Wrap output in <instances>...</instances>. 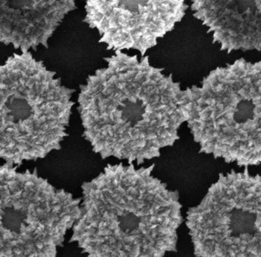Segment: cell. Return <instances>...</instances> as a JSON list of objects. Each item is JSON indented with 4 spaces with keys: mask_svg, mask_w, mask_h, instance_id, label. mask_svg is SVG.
<instances>
[{
    "mask_svg": "<svg viewBox=\"0 0 261 257\" xmlns=\"http://www.w3.org/2000/svg\"><path fill=\"white\" fill-rule=\"evenodd\" d=\"M155 164H108L82 185L70 243L89 257H161L177 252L180 195L152 174Z\"/></svg>",
    "mask_w": 261,
    "mask_h": 257,
    "instance_id": "cell-2",
    "label": "cell"
},
{
    "mask_svg": "<svg viewBox=\"0 0 261 257\" xmlns=\"http://www.w3.org/2000/svg\"><path fill=\"white\" fill-rule=\"evenodd\" d=\"M186 224L196 256L261 257V174H220Z\"/></svg>",
    "mask_w": 261,
    "mask_h": 257,
    "instance_id": "cell-6",
    "label": "cell"
},
{
    "mask_svg": "<svg viewBox=\"0 0 261 257\" xmlns=\"http://www.w3.org/2000/svg\"><path fill=\"white\" fill-rule=\"evenodd\" d=\"M76 0H0V43L21 52L47 48Z\"/></svg>",
    "mask_w": 261,
    "mask_h": 257,
    "instance_id": "cell-8",
    "label": "cell"
},
{
    "mask_svg": "<svg viewBox=\"0 0 261 257\" xmlns=\"http://www.w3.org/2000/svg\"><path fill=\"white\" fill-rule=\"evenodd\" d=\"M191 7L220 50L261 51V0H192Z\"/></svg>",
    "mask_w": 261,
    "mask_h": 257,
    "instance_id": "cell-9",
    "label": "cell"
},
{
    "mask_svg": "<svg viewBox=\"0 0 261 257\" xmlns=\"http://www.w3.org/2000/svg\"><path fill=\"white\" fill-rule=\"evenodd\" d=\"M104 60L107 66L80 85L82 136L102 160L140 165L161 157L180 139L186 123L181 83L151 65L146 56L139 60L116 52Z\"/></svg>",
    "mask_w": 261,
    "mask_h": 257,
    "instance_id": "cell-1",
    "label": "cell"
},
{
    "mask_svg": "<svg viewBox=\"0 0 261 257\" xmlns=\"http://www.w3.org/2000/svg\"><path fill=\"white\" fill-rule=\"evenodd\" d=\"M83 21L108 50H137L142 57L181 21L186 0H84Z\"/></svg>",
    "mask_w": 261,
    "mask_h": 257,
    "instance_id": "cell-7",
    "label": "cell"
},
{
    "mask_svg": "<svg viewBox=\"0 0 261 257\" xmlns=\"http://www.w3.org/2000/svg\"><path fill=\"white\" fill-rule=\"evenodd\" d=\"M0 164V257H54L81 213L79 198L37 170Z\"/></svg>",
    "mask_w": 261,
    "mask_h": 257,
    "instance_id": "cell-5",
    "label": "cell"
},
{
    "mask_svg": "<svg viewBox=\"0 0 261 257\" xmlns=\"http://www.w3.org/2000/svg\"><path fill=\"white\" fill-rule=\"evenodd\" d=\"M181 107L200 153L240 167L261 164V61L214 69L182 91Z\"/></svg>",
    "mask_w": 261,
    "mask_h": 257,
    "instance_id": "cell-3",
    "label": "cell"
},
{
    "mask_svg": "<svg viewBox=\"0 0 261 257\" xmlns=\"http://www.w3.org/2000/svg\"><path fill=\"white\" fill-rule=\"evenodd\" d=\"M74 92L30 52L0 64V162L20 167L60 150Z\"/></svg>",
    "mask_w": 261,
    "mask_h": 257,
    "instance_id": "cell-4",
    "label": "cell"
}]
</instances>
